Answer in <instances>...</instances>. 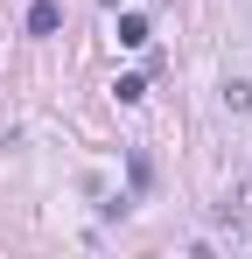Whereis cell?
Segmentation results:
<instances>
[{
	"label": "cell",
	"instance_id": "obj_1",
	"mask_svg": "<svg viewBox=\"0 0 252 259\" xmlns=\"http://www.w3.org/2000/svg\"><path fill=\"white\" fill-rule=\"evenodd\" d=\"M56 28H63V7L56 0H35L28 7V35H56Z\"/></svg>",
	"mask_w": 252,
	"mask_h": 259
},
{
	"label": "cell",
	"instance_id": "obj_2",
	"mask_svg": "<svg viewBox=\"0 0 252 259\" xmlns=\"http://www.w3.org/2000/svg\"><path fill=\"white\" fill-rule=\"evenodd\" d=\"M119 42H126V49L147 42V14H119Z\"/></svg>",
	"mask_w": 252,
	"mask_h": 259
},
{
	"label": "cell",
	"instance_id": "obj_3",
	"mask_svg": "<svg viewBox=\"0 0 252 259\" xmlns=\"http://www.w3.org/2000/svg\"><path fill=\"white\" fill-rule=\"evenodd\" d=\"M112 91H119V105H140V98H147V77H119Z\"/></svg>",
	"mask_w": 252,
	"mask_h": 259
}]
</instances>
